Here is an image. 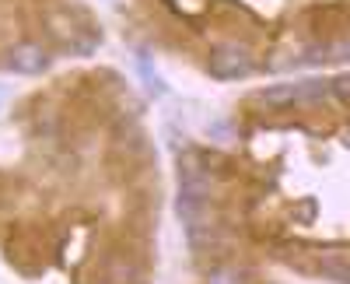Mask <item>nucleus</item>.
I'll use <instances>...</instances> for the list:
<instances>
[{"label":"nucleus","instance_id":"nucleus-1","mask_svg":"<svg viewBox=\"0 0 350 284\" xmlns=\"http://www.w3.org/2000/svg\"><path fill=\"white\" fill-rule=\"evenodd\" d=\"M130 92L123 77L88 109L60 95L18 105L28 168H0V284H151L158 267V158L148 130L112 137Z\"/></svg>","mask_w":350,"mask_h":284},{"label":"nucleus","instance_id":"nucleus-2","mask_svg":"<svg viewBox=\"0 0 350 284\" xmlns=\"http://www.w3.org/2000/svg\"><path fill=\"white\" fill-rule=\"evenodd\" d=\"M200 284H270V281H256L249 267H217V270H207Z\"/></svg>","mask_w":350,"mask_h":284}]
</instances>
